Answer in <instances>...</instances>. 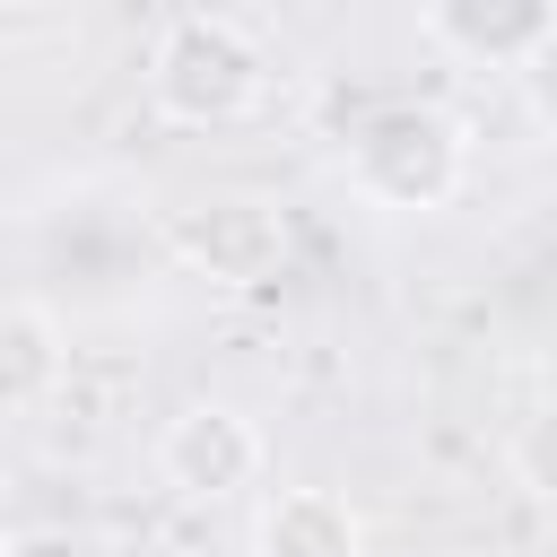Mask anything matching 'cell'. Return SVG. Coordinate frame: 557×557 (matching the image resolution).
Returning a JSON list of instances; mask_svg holds the SVG:
<instances>
[{"label": "cell", "instance_id": "cell-8", "mask_svg": "<svg viewBox=\"0 0 557 557\" xmlns=\"http://www.w3.org/2000/svg\"><path fill=\"white\" fill-rule=\"evenodd\" d=\"M505 470H513V487H522V496L557 505V392H548V400H531V409L513 418V435H505Z\"/></svg>", "mask_w": 557, "mask_h": 557}, {"label": "cell", "instance_id": "cell-9", "mask_svg": "<svg viewBox=\"0 0 557 557\" xmlns=\"http://www.w3.org/2000/svg\"><path fill=\"white\" fill-rule=\"evenodd\" d=\"M0 557H96L70 522H26V531H9V548Z\"/></svg>", "mask_w": 557, "mask_h": 557}, {"label": "cell", "instance_id": "cell-3", "mask_svg": "<svg viewBox=\"0 0 557 557\" xmlns=\"http://www.w3.org/2000/svg\"><path fill=\"white\" fill-rule=\"evenodd\" d=\"M287 209L270 191H191L174 218H165V252L183 278L200 287H226V296H252L287 270Z\"/></svg>", "mask_w": 557, "mask_h": 557}, {"label": "cell", "instance_id": "cell-6", "mask_svg": "<svg viewBox=\"0 0 557 557\" xmlns=\"http://www.w3.org/2000/svg\"><path fill=\"white\" fill-rule=\"evenodd\" d=\"M252 557H366V522L339 487H270L252 513Z\"/></svg>", "mask_w": 557, "mask_h": 557}, {"label": "cell", "instance_id": "cell-10", "mask_svg": "<svg viewBox=\"0 0 557 557\" xmlns=\"http://www.w3.org/2000/svg\"><path fill=\"white\" fill-rule=\"evenodd\" d=\"M0 9H9V17H52L61 0H0Z\"/></svg>", "mask_w": 557, "mask_h": 557}, {"label": "cell", "instance_id": "cell-4", "mask_svg": "<svg viewBox=\"0 0 557 557\" xmlns=\"http://www.w3.org/2000/svg\"><path fill=\"white\" fill-rule=\"evenodd\" d=\"M261 470H270V435L235 400H183L157 426V479L183 505H235L261 487Z\"/></svg>", "mask_w": 557, "mask_h": 557}, {"label": "cell", "instance_id": "cell-2", "mask_svg": "<svg viewBox=\"0 0 557 557\" xmlns=\"http://www.w3.org/2000/svg\"><path fill=\"white\" fill-rule=\"evenodd\" d=\"M470 183V131L435 96H392L348 131V191L392 218H435Z\"/></svg>", "mask_w": 557, "mask_h": 557}, {"label": "cell", "instance_id": "cell-1", "mask_svg": "<svg viewBox=\"0 0 557 557\" xmlns=\"http://www.w3.org/2000/svg\"><path fill=\"white\" fill-rule=\"evenodd\" d=\"M148 104L174 131H244L270 104V52L226 9H183L148 44Z\"/></svg>", "mask_w": 557, "mask_h": 557}, {"label": "cell", "instance_id": "cell-5", "mask_svg": "<svg viewBox=\"0 0 557 557\" xmlns=\"http://www.w3.org/2000/svg\"><path fill=\"white\" fill-rule=\"evenodd\" d=\"M418 17L470 70H531L557 44V0H418Z\"/></svg>", "mask_w": 557, "mask_h": 557}, {"label": "cell", "instance_id": "cell-7", "mask_svg": "<svg viewBox=\"0 0 557 557\" xmlns=\"http://www.w3.org/2000/svg\"><path fill=\"white\" fill-rule=\"evenodd\" d=\"M61 374H70V331H61V313H52L44 296H9V313H0V400H9L17 418H35Z\"/></svg>", "mask_w": 557, "mask_h": 557}]
</instances>
